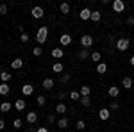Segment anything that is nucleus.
Instances as JSON below:
<instances>
[{
    "label": "nucleus",
    "instance_id": "nucleus-33",
    "mask_svg": "<svg viewBox=\"0 0 134 132\" xmlns=\"http://www.w3.org/2000/svg\"><path fill=\"white\" fill-rule=\"evenodd\" d=\"M109 109H111V111H118V109H120V104H118V102H111Z\"/></svg>",
    "mask_w": 134,
    "mask_h": 132
},
{
    "label": "nucleus",
    "instance_id": "nucleus-5",
    "mask_svg": "<svg viewBox=\"0 0 134 132\" xmlns=\"http://www.w3.org/2000/svg\"><path fill=\"white\" fill-rule=\"evenodd\" d=\"M32 16L36 18V20H40V18H43V9L40 7V5H36V7H32Z\"/></svg>",
    "mask_w": 134,
    "mask_h": 132
},
{
    "label": "nucleus",
    "instance_id": "nucleus-9",
    "mask_svg": "<svg viewBox=\"0 0 134 132\" xmlns=\"http://www.w3.org/2000/svg\"><path fill=\"white\" fill-rule=\"evenodd\" d=\"M79 16H81V20H90V18H91V11L88 9V7H84L82 11H81V14H79Z\"/></svg>",
    "mask_w": 134,
    "mask_h": 132
},
{
    "label": "nucleus",
    "instance_id": "nucleus-28",
    "mask_svg": "<svg viewBox=\"0 0 134 132\" xmlns=\"http://www.w3.org/2000/svg\"><path fill=\"white\" fill-rule=\"evenodd\" d=\"M100 59H102L100 52H93V54H91V61L93 62H100Z\"/></svg>",
    "mask_w": 134,
    "mask_h": 132
},
{
    "label": "nucleus",
    "instance_id": "nucleus-37",
    "mask_svg": "<svg viewBox=\"0 0 134 132\" xmlns=\"http://www.w3.org/2000/svg\"><path fill=\"white\" fill-rule=\"evenodd\" d=\"M0 14H7V5H5V4L0 5Z\"/></svg>",
    "mask_w": 134,
    "mask_h": 132
},
{
    "label": "nucleus",
    "instance_id": "nucleus-44",
    "mask_svg": "<svg viewBox=\"0 0 134 132\" xmlns=\"http://www.w3.org/2000/svg\"><path fill=\"white\" fill-rule=\"evenodd\" d=\"M131 64H132V66H134V55H132V57H131Z\"/></svg>",
    "mask_w": 134,
    "mask_h": 132
},
{
    "label": "nucleus",
    "instance_id": "nucleus-11",
    "mask_svg": "<svg viewBox=\"0 0 134 132\" xmlns=\"http://www.w3.org/2000/svg\"><path fill=\"white\" fill-rule=\"evenodd\" d=\"M122 88L131 89V88H132V79H131V77H124V81H122Z\"/></svg>",
    "mask_w": 134,
    "mask_h": 132
},
{
    "label": "nucleus",
    "instance_id": "nucleus-41",
    "mask_svg": "<svg viewBox=\"0 0 134 132\" xmlns=\"http://www.w3.org/2000/svg\"><path fill=\"white\" fill-rule=\"evenodd\" d=\"M84 127H86V123H84L82 120H79V122H77V129H84Z\"/></svg>",
    "mask_w": 134,
    "mask_h": 132
},
{
    "label": "nucleus",
    "instance_id": "nucleus-32",
    "mask_svg": "<svg viewBox=\"0 0 134 132\" xmlns=\"http://www.w3.org/2000/svg\"><path fill=\"white\" fill-rule=\"evenodd\" d=\"M68 81H70V75L68 73H61V84H66Z\"/></svg>",
    "mask_w": 134,
    "mask_h": 132
},
{
    "label": "nucleus",
    "instance_id": "nucleus-4",
    "mask_svg": "<svg viewBox=\"0 0 134 132\" xmlns=\"http://www.w3.org/2000/svg\"><path fill=\"white\" fill-rule=\"evenodd\" d=\"M113 9H114V13H124L125 11V2L124 0H114L113 2Z\"/></svg>",
    "mask_w": 134,
    "mask_h": 132
},
{
    "label": "nucleus",
    "instance_id": "nucleus-16",
    "mask_svg": "<svg viewBox=\"0 0 134 132\" xmlns=\"http://www.w3.org/2000/svg\"><path fill=\"white\" fill-rule=\"evenodd\" d=\"M11 77H13V75H11L9 71H0V79H2V82H5V84H7V82L11 81Z\"/></svg>",
    "mask_w": 134,
    "mask_h": 132
},
{
    "label": "nucleus",
    "instance_id": "nucleus-29",
    "mask_svg": "<svg viewBox=\"0 0 134 132\" xmlns=\"http://www.w3.org/2000/svg\"><path fill=\"white\" fill-rule=\"evenodd\" d=\"M52 70L55 71V73H63V62H55V64L52 66Z\"/></svg>",
    "mask_w": 134,
    "mask_h": 132
},
{
    "label": "nucleus",
    "instance_id": "nucleus-26",
    "mask_svg": "<svg viewBox=\"0 0 134 132\" xmlns=\"http://www.w3.org/2000/svg\"><path fill=\"white\" fill-rule=\"evenodd\" d=\"M55 111L59 112V114H64V112H66V105H64V104H57V105H55Z\"/></svg>",
    "mask_w": 134,
    "mask_h": 132
},
{
    "label": "nucleus",
    "instance_id": "nucleus-23",
    "mask_svg": "<svg viewBox=\"0 0 134 132\" xmlns=\"http://www.w3.org/2000/svg\"><path fill=\"white\" fill-rule=\"evenodd\" d=\"M11 107H13V105H11L9 102H4V104L0 105V111H2V112H9V111H11Z\"/></svg>",
    "mask_w": 134,
    "mask_h": 132
},
{
    "label": "nucleus",
    "instance_id": "nucleus-1",
    "mask_svg": "<svg viewBox=\"0 0 134 132\" xmlns=\"http://www.w3.org/2000/svg\"><path fill=\"white\" fill-rule=\"evenodd\" d=\"M47 38H48V27H40L38 29V34H36V41L40 43V45H43L45 41H47Z\"/></svg>",
    "mask_w": 134,
    "mask_h": 132
},
{
    "label": "nucleus",
    "instance_id": "nucleus-2",
    "mask_svg": "<svg viewBox=\"0 0 134 132\" xmlns=\"http://www.w3.org/2000/svg\"><path fill=\"white\" fill-rule=\"evenodd\" d=\"M129 45H131V41L127 39V38H120V39H116V48L120 52H125L129 48Z\"/></svg>",
    "mask_w": 134,
    "mask_h": 132
},
{
    "label": "nucleus",
    "instance_id": "nucleus-19",
    "mask_svg": "<svg viewBox=\"0 0 134 132\" xmlns=\"http://www.w3.org/2000/svg\"><path fill=\"white\" fill-rule=\"evenodd\" d=\"M79 93H81V96H90V95H91V88H90V86H82Z\"/></svg>",
    "mask_w": 134,
    "mask_h": 132
},
{
    "label": "nucleus",
    "instance_id": "nucleus-36",
    "mask_svg": "<svg viewBox=\"0 0 134 132\" xmlns=\"http://www.w3.org/2000/svg\"><path fill=\"white\" fill-rule=\"evenodd\" d=\"M47 120L48 123H55V114H47Z\"/></svg>",
    "mask_w": 134,
    "mask_h": 132
},
{
    "label": "nucleus",
    "instance_id": "nucleus-39",
    "mask_svg": "<svg viewBox=\"0 0 134 132\" xmlns=\"http://www.w3.org/2000/svg\"><path fill=\"white\" fill-rule=\"evenodd\" d=\"M13 125H14V129H21V120H14Z\"/></svg>",
    "mask_w": 134,
    "mask_h": 132
},
{
    "label": "nucleus",
    "instance_id": "nucleus-42",
    "mask_svg": "<svg viewBox=\"0 0 134 132\" xmlns=\"http://www.w3.org/2000/svg\"><path fill=\"white\" fill-rule=\"evenodd\" d=\"M36 132H48V129H47V127H40Z\"/></svg>",
    "mask_w": 134,
    "mask_h": 132
},
{
    "label": "nucleus",
    "instance_id": "nucleus-10",
    "mask_svg": "<svg viewBox=\"0 0 134 132\" xmlns=\"http://www.w3.org/2000/svg\"><path fill=\"white\" fill-rule=\"evenodd\" d=\"M88 57H91V55H90V50H88V48H81V52H79V59H81V61H86Z\"/></svg>",
    "mask_w": 134,
    "mask_h": 132
},
{
    "label": "nucleus",
    "instance_id": "nucleus-34",
    "mask_svg": "<svg viewBox=\"0 0 134 132\" xmlns=\"http://www.w3.org/2000/svg\"><path fill=\"white\" fill-rule=\"evenodd\" d=\"M41 47H34V50H32V54H34V55H36V57H40V55H41Z\"/></svg>",
    "mask_w": 134,
    "mask_h": 132
},
{
    "label": "nucleus",
    "instance_id": "nucleus-24",
    "mask_svg": "<svg viewBox=\"0 0 134 132\" xmlns=\"http://www.w3.org/2000/svg\"><path fill=\"white\" fill-rule=\"evenodd\" d=\"M59 9H61V13H63V14H68V13H70V5H68L66 2H63L61 5H59Z\"/></svg>",
    "mask_w": 134,
    "mask_h": 132
},
{
    "label": "nucleus",
    "instance_id": "nucleus-27",
    "mask_svg": "<svg viewBox=\"0 0 134 132\" xmlns=\"http://www.w3.org/2000/svg\"><path fill=\"white\" fill-rule=\"evenodd\" d=\"M7 93H9V86L5 82H2L0 84V95H7Z\"/></svg>",
    "mask_w": 134,
    "mask_h": 132
},
{
    "label": "nucleus",
    "instance_id": "nucleus-3",
    "mask_svg": "<svg viewBox=\"0 0 134 132\" xmlns=\"http://www.w3.org/2000/svg\"><path fill=\"white\" fill-rule=\"evenodd\" d=\"M81 45H82V48H90L93 45V38L90 34H84L82 38H81Z\"/></svg>",
    "mask_w": 134,
    "mask_h": 132
},
{
    "label": "nucleus",
    "instance_id": "nucleus-43",
    "mask_svg": "<svg viewBox=\"0 0 134 132\" xmlns=\"http://www.w3.org/2000/svg\"><path fill=\"white\" fill-rule=\"evenodd\" d=\"M2 129H5V122H4V120H0V130H2Z\"/></svg>",
    "mask_w": 134,
    "mask_h": 132
},
{
    "label": "nucleus",
    "instance_id": "nucleus-25",
    "mask_svg": "<svg viewBox=\"0 0 134 132\" xmlns=\"http://www.w3.org/2000/svg\"><path fill=\"white\" fill-rule=\"evenodd\" d=\"M14 107H16L18 111H23V109H25V100H16L14 102Z\"/></svg>",
    "mask_w": 134,
    "mask_h": 132
},
{
    "label": "nucleus",
    "instance_id": "nucleus-35",
    "mask_svg": "<svg viewBox=\"0 0 134 132\" xmlns=\"http://www.w3.org/2000/svg\"><path fill=\"white\" fill-rule=\"evenodd\" d=\"M20 41H21V43H27V41H29V34H25V32H21V36H20Z\"/></svg>",
    "mask_w": 134,
    "mask_h": 132
},
{
    "label": "nucleus",
    "instance_id": "nucleus-30",
    "mask_svg": "<svg viewBox=\"0 0 134 132\" xmlns=\"http://www.w3.org/2000/svg\"><path fill=\"white\" fill-rule=\"evenodd\" d=\"M36 102H38V105H45V104H47V98H45V96H43V95H40V96H38V98H36Z\"/></svg>",
    "mask_w": 134,
    "mask_h": 132
},
{
    "label": "nucleus",
    "instance_id": "nucleus-7",
    "mask_svg": "<svg viewBox=\"0 0 134 132\" xmlns=\"http://www.w3.org/2000/svg\"><path fill=\"white\" fill-rule=\"evenodd\" d=\"M109 116H111V112H109V109H105V107L98 111V118L104 120V122H105V120H109Z\"/></svg>",
    "mask_w": 134,
    "mask_h": 132
},
{
    "label": "nucleus",
    "instance_id": "nucleus-31",
    "mask_svg": "<svg viewBox=\"0 0 134 132\" xmlns=\"http://www.w3.org/2000/svg\"><path fill=\"white\" fill-rule=\"evenodd\" d=\"M70 98H72V100H81V93L79 91H72L70 93Z\"/></svg>",
    "mask_w": 134,
    "mask_h": 132
},
{
    "label": "nucleus",
    "instance_id": "nucleus-21",
    "mask_svg": "<svg viewBox=\"0 0 134 132\" xmlns=\"http://www.w3.org/2000/svg\"><path fill=\"white\" fill-rule=\"evenodd\" d=\"M100 18H102V13H100V11H91V18H90V20L100 21Z\"/></svg>",
    "mask_w": 134,
    "mask_h": 132
},
{
    "label": "nucleus",
    "instance_id": "nucleus-18",
    "mask_svg": "<svg viewBox=\"0 0 134 132\" xmlns=\"http://www.w3.org/2000/svg\"><path fill=\"white\" fill-rule=\"evenodd\" d=\"M81 105L82 107H90L91 105V96H81Z\"/></svg>",
    "mask_w": 134,
    "mask_h": 132
},
{
    "label": "nucleus",
    "instance_id": "nucleus-12",
    "mask_svg": "<svg viewBox=\"0 0 134 132\" xmlns=\"http://www.w3.org/2000/svg\"><path fill=\"white\" fill-rule=\"evenodd\" d=\"M27 122L31 123V125H32V123H36V122H38V114H36L34 111L27 112Z\"/></svg>",
    "mask_w": 134,
    "mask_h": 132
},
{
    "label": "nucleus",
    "instance_id": "nucleus-15",
    "mask_svg": "<svg viewBox=\"0 0 134 132\" xmlns=\"http://www.w3.org/2000/svg\"><path fill=\"white\" fill-rule=\"evenodd\" d=\"M41 86H43V89H52L54 88V79H45Z\"/></svg>",
    "mask_w": 134,
    "mask_h": 132
},
{
    "label": "nucleus",
    "instance_id": "nucleus-13",
    "mask_svg": "<svg viewBox=\"0 0 134 132\" xmlns=\"http://www.w3.org/2000/svg\"><path fill=\"white\" fill-rule=\"evenodd\" d=\"M107 93H109V96H113V98H116V96L120 95V88H118V86H111Z\"/></svg>",
    "mask_w": 134,
    "mask_h": 132
},
{
    "label": "nucleus",
    "instance_id": "nucleus-22",
    "mask_svg": "<svg viewBox=\"0 0 134 132\" xmlns=\"http://www.w3.org/2000/svg\"><path fill=\"white\" fill-rule=\"evenodd\" d=\"M97 71H98V73H105V71H107V64H105V62H98V64H97Z\"/></svg>",
    "mask_w": 134,
    "mask_h": 132
},
{
    "label": "nucleus",
    "instance_id": "nucleus-20",
    "mask_svg": "<svg viewBox=\"0 0 134 132\" xmlns=\"http://www.w3.org/2000/svg\"><path fill=\"white\" fill-rule=\"evenodd\" d=\"M68 125H70V120H68V118H61V120L57 122V127H59V129H66Z\"/></svg>",
    "mask_w": 134,
    "mask_h": 132
},
{
    "label": "nucleus",
    "instance_id": "nucleus-38",
    "mask_svg": "<svg viewBox=\"0 0 134 132\" xmlns=\"http://www.w3.org/2000/svg\"><path fill=\"white\" fill-rule=\"evenodd\" d=\"M64 96H66V91H64V89L57 93V98H59V100H64Z\"/></svg>",
    "mask_w": 134,
    "mask_h": 132
},
{
    "label": "nucleus",
    "instance_id": "nucleus-14",
    "mask_svg": "<svg viewBox=\"0 0 134 132\" xmlns=\"http://www.w3.org/2000/svg\"><path fill=\"white\" fill-rule=\"evenodd\" d=\"M21 66H23V61H21L20 57H16V59H14V61L11 62V68H14V70H20Z\"/></svg>",
    "mask_w": 134,
    "mask_h": 132
},
{
    "label": "nucleus",
    "instance_id": "nucleus-17",
    "mask_svg": "<svg viewBox=\"0 0 134 132\" xmlns=\"http://www.w3.org/2000/svg\"><path fill=\"white\" fill-rule=\"evenodd\" d=\"M52 57H55V59H61V57H64L63 48H54V50H52Z\"/></svg>",
    "mask_w": 134,
    "mask_h": 132
},
{
    "label": "nucleus",
    "instance_id": "nucleus-6",
    "mask_svg": "<svg viewBox=\"0 0 134 132\" xmlns=\"http://www.w3.org/2000/svg\"><path fill=\"white\" fill-rule=\"evenodd\" d=\"M59 43H61L63 47H68V45L72 43V36H70V34H63L61 38H59Z\"/></svg>",
    "mask_w": 134,
    "mask_h": 132
},
{
    "label": "nucleus",
    "instance_id": "nucleus-40",
    "mask_svg": "<svg viewBox=\"0 0 134 132\" xmlns=\"http://www.w3.org/2000/svg\"><path fill=\"white\" fill-rule=\"evenodd\" d=\"M127 25H129V27L134 25V16H129V18H127Z\"/></svg>",
    "mask_w": 134,
    "mask_h": 132
},
{
    "label": "nucleus",
    "instance_id": "nucleus-8",
    "mask_svg": "<svg viewBox=\"0 0 134 132\" xmlns=\"http://www.w3.org/2000/svg\"><path fill=\"white\" fill-rule=\"evenodd\" d=\"M21 93H23L25 96H29V95H32V93H34V86H32V84H25V86L21 88Z\"/></svg>",
    "mask_w": 134,
    "mask_h": 132
}]
</instances>
